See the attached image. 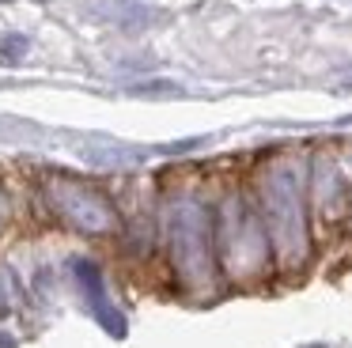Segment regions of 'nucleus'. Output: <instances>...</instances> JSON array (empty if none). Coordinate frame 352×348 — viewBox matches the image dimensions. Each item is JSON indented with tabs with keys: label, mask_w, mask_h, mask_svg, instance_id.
Masks as SVG:
<instances>
[{
	"label": "nucleus",
	"mask_w": 352,
	"mask_h": 348,
	"mask_svg": "<svg viewBox=\"0 0 352 348\" xmlns=\"http://www.w3.org/2000/svg\"><path fill=\"white\" fill-rule=\"evenodd\" d=\"M50 197H54V208L61 212L72 227H80V231H107V227L114 224L110 204L102 201L95 189L76 186L72 178L54 182V193H50Z\"/></svg>",
	"instance_id": "obj_1"
},
{
	"label": "nucleus",
	"mask_w": 352,
	"mask_h": 348,
	"mask_svg": "<svg viewBox=\"0 0 352 348\" xmlns=\"http://www.w3.org/2000/svg\"><path fill=\"white\" fill-rule=\"evenodd\" d=\"M4 212H8V204H4V197H0V224H4Z\"/></svg>",
	"instance_id": "obj_2"
},
{
	"label": "nucleus",
	"mask_w": 352,
	"mask_h": 348,
	"mask_svg": "<svg viewBox=\"0 0 352 348\" xmlns=\"http://www.w3.org/2000/svg\"><path fill=\"white\" fill-rule=\"evenodd\" d=\"M349 87H352V80H349Z\"/></svg>",
	"instance_id": "obj_3"
}]
</instances>
